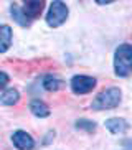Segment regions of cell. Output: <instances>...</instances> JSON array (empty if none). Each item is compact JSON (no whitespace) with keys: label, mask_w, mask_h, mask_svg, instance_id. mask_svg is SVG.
<instances>
[{"label":"cell","mask_w":132,"mask_h":150,"mask_svg":"<svg viewBox=\"0 0 132 150\" xmlns=\"http://www.w3.org/2000/svg\"><path fill=\"white\" fill-rule=\"evenodd\" d=\"M114 73L119 78H126L132 73V45L124 43L116 50Z\"/></svg>","instance_id":"obj_1"},{"label":"cell","mask_w":132,"mask_h":150,"mask_svg":"<svg viewBox=\"0 0 132 150\" xmlns=\"http://www.w3.org/2000/svg\"><path fill=\"white\" fill-rule=\"evenodd\" d=\"M122 96H121V89L117 88H107L102 93L96 96V99L92 101L91 107L94 110H106V109H116L119 106Z\"/></svg>","instance_id":"obj_2"},{"label":"cell","mask_w":132,"mask_h":150,"mask_svg":"<svg viewBox=\"0 0 132 150\" xmlns=\"http://www.w3.org/2000/svg\"><path fill=\"white\" fill-rule=\"evenodd\" d=\"M66 18H68V7H66V4H63L60 0L53 2L50 5L48 15H46V23L51 28H56L66 22Z\"/></svg>","instance_id":"obj_3"},{"label":"cell","mask_w":132,"mask_h":150,"mask_svg":"<svg viewBox=\"0 0 132 150\" xmlns=\"http://www.w3.org/2000/svg\"><path fill=\"white\" fill-rule=\"evenodd\" d=\"M96 88V79L91 76L79 74L71 79V89L75 94H88Z\"/></svg>","instance_id":"obj_4"},{"label":"cell","mask_w":132,"mask_h":150,"mask_svg":"<svg viewBox=\"0 0 132 150\" xmlns=\"http://www.w3.org/2000/svg\"><path fill=\"white\" fill-rule=\"evenodd\" d=\"M12 142L18 150H31L35 147V140L31 139L30 134H26L25 130H17L12 134Z\"/></svg>","instance_id":"obj_5"},{"label":"cell","mask_w":132,"mask_h":150,"mask_svg":"<svg viewBox=\"0 0 132 150\" xmlns=\"http://www.w3.org/2000/svg\"><path fill=\"white\" fill-rule=\"evenodd\" d=\"M45 8V2L41 0H31V2H25V5L22 7L23 13L26 15V18L31 22V18H36L40 13H41V10Z\"/></svg>","instance_id":"obj_6"},{"label":"cell","mask_w":132,"mask_h":150,"mask_svg":"<svg viewBox=\"0 0 132 150\" xmlns=\"http://www.w3.org/2000/svg\"><path fill=\"white\" fill-rule=\"evenodd\" d=\"M106 129H107L111 134H124L129 129V125H127V122H126L124 119L112 117V119L106 120Z\"/></svg>","instance_id":"obj_7"},{"label":"cell","mask_w":132,"mask_h":150,"mask_svg":"<svg viewBox=\"0 0 132 150\" xmlns=\"http://www.w3.org/2000/svg\"><path fill=\"white\" fill-rule=\"evenodd\" d=\"M12 45V28L9 25H0V53H5Z\"/></svg>","instance_id":"obj_8"},{"label":"cell","mask_w":132,"mask_h":150,"mask_svg":"<svg viewBox=\"0 0 132 150\" xmlns=\"http://www.w3.org/2000/svg\"><path fill=\"white\" fill-rule=\"evenodd\" d=\"M10 13H12V18L18 23V25H22V27H28V25H30V20H28L26 15L23 13V10H22L20 5H17V4L10 5Z\"/></svg>","instance_id":"obj_9"},{"label":"cell","mask_w":132,"mask_h":150,"mask_svg":"<svg viewBox=\"0 0 132 150\" xmlns=\"http://www.w3.org/2000/svg\"><path fill=\"white\" fill-rule=\"evenodd\" d=\"M30 110L36 117H48L50 115V109L46 107L43 101H40V99H35V101L30 102Z\"/></svg>","instance_id":"obj_10"},{"label":"cell","mask_w":132,"mask_h":150,"mask_svg":"<svg viewBox=\"0 0 132 150\" xmlns=\"http://www.w3.org/2000/svg\"><path fill=\"white\" fill-rule=\"evenodd\" d=\"M18 99H20V94H18L17 89H7L0 96V104L2 106H13V104L18 102Z\"/></svg>","instance_id":"obj_11"},{"label":"cell","mask_w":132,"mask_h":150,"mask_svg":"<svg viewBox=\"0 0 132 150\" xmlns=\"http://www.w3.org/2000/svg\"><path fill=\"white\" fill-rule=\"evenodd\" d=\"M43 86L46 91H58V89L63 86V81L56 76H46L43 81Z\"/></svg>","instance_id":"obj_12"},{"label":"cell","mask_w":132,"mask_h":150,"mask_svg":"<svg viewBox=\"0 0 132 150\" xmlns=\"http://www.w3.org/2000/svg\"><path fill=\"white\" fill-rule=\"evenodd\" d=\"M76 129H81V130H86V132H92L96 129V124L88 119H79L76 122Z\"/></svg>","instance_id":"obj_13"},{"label":"cell","mask_w":132,"mask_h":150,"mask_svg":"<svg viewBox=\"0 0 132 150\" xmlns=\"http://www.w3.org/2000/svg\"><path fill=\"white\" fill-rule=\"evenodd\" d=\"M9 74L7 73H4V71H0V89L2 88H5L7 84H9Z\"/></svg>","instance_id":"obj_14"}]
</instances>
